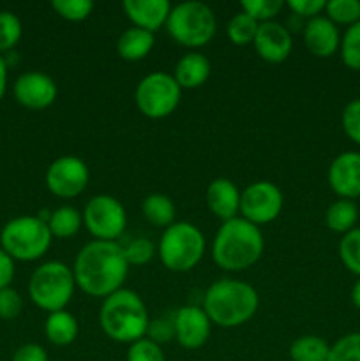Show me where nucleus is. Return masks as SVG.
Segmentation results:
<instances>
[{"instance_id":"nucleus-1","label":"nucleus","mask_w":360,"mask_h":361,"mask_svg":"<svg viewBox=\"0 0 360 361\" xmlns=\"http://www.w3.org/2000/svg\"><path fill=\"white\" fill-rule=\"evenodd\" d=\"M127 264L124 247L116 242L87 243L74 259L73 274L76 286L88 296L108 298L122 289L127 279Z\"/></svg>"},{"instance_id":"nucleus-2","label":"nucleus","mask_w":360,"mask_h":361,"mask_svg":"<svg viewBox=\"0 0 360 361\" xmlns=\"http://www.w3.org/2000/svg\"><path fill=\"white\" fill-rule=\"evenodd\" d=\"M263 250L261 229L244 217H235L219 228L212 243V259L226 271H242L256 264Z\"/></svg>"},{"instance_id":"nucleus-3","label":"nucleus","mask_w":360,"mask_h":361,"mask_svg":"<svg viewBox=\"0 0 360 361\" xmlns=\"http://www.w3.org/2000/svg\"><path fill=\"white\" fill-rule=\"evenodd\" d=\"M258 305L260 298L253 286L235 279H221L207 289L201 309L210 323L221 328H236L256 314Z\"/></svg>"},{"instance_id":"nucleus-4","label":"nucleus","mask_w":360,"mask_h":361,"mask_svg":"<svg viewBox=\"0 0 360 361\" xmlns=\"http://www.w3.org/2000/svg\"><path fill=\"white\" fill-rule=\"evenodd\" d=\"M99 323L112 341L131 345L145 338L150 319L140 295L122 288L104 298L99 312Z\"/></svg>"},{"instance_id":"nucleus-5","label":"nucleus","mask_w":360,"mask_h":361,"mask_svg":"<svg viewBox=\"0 0 360 361\" xmlns=\"http://www.w3.org/2000/svg\"><path fill=\"white\" fill-rule=\"evenodd\" d=\"M74 288L76 281L73 270L62 261H48L32 274L28 281V296L39 309L52 314L66 310L73 300Z\"/></svg>"},{"instance_id":"nucleus-6","label":"nucleus","mask_w":360,"mask_h":361,"mask_svg":"<svg viewBox=\"0 0 360 361\" xmlns=\"http://www.w3.org/2000/svg\"><path fill=\"white\" fill-rule=\"evenodd\" d=\"M48 222L34 215L11 219L0 231V247L14 261H35L48 252L52 245Z\"/></svg>"},{"instance_id":"nucleus-7","label":"nucleus","mask_w":360,"mask_h":361,"mask_svg":"<svg viewBox=\"0 0 360 361\" xmlns=\"http://www.w3.org/2000/svg\"><path fill=\"white\" fill-rule=\"evenodd\" d=\"M159 257L169 271H189L205 254V236L194 224L173 222L159 240Z\"/></svg>"},{"instance_id":"nucleus-8","label":"nucleus","mask_w":360,"mask_h":361,"mask_svg":"<svg viewBox=\"0 0 360 361\" xmlns=\"http://www.w3.org/2000/svg\"><path fill=\"white\" fill-rule=\"evenodd\" d=\"M166 28L179 44L187 48H201L212 41L217 21L214 11L207 4L191 0L172 7Z\"/></svg>"},{"instance_id":"nucleus-9","label":"nucleus","mask_w":360,"mask_h":361,"mask_svg":"<svg viewBox=\"0 0 360 361\" xmlns=\"http://www.w3.org/2000/svg\"><path fill=\"white\" fill-rule=\"evenodd\" d=\"M182 88L175 81L173 74L157 71L150 73L138 83L134 92V101L138 109L147 118L161 120L172 115L180 104Z\"/></svg>"},{"instance_id":"nucleus-10","label":"nucleus","mask_w":360,"mask_h":361,"mask_svg":"<svg viewBox=\"0 0 360 361\" xmlns=\"http://www.w3.org/2000/svg\"><path fill=\"white\" fill-rule=\"evenodd\" d=\"M83 224L95 240L115 242L127 226L126 208L116 197L99 194L92 197L83 210Z\"/></svg>"},{"instance_id":"nucleus-11","label":"nucleus","mask_w":360,"mask_h":361,"mask_svg":"<svg viewBox=\"0 0 360 361\" xmlns=\"http://www.w3.org/2000/svg\"><path fill=\"white\" fill-rule=\"evenodd\" d=\"M282 197L281 189L275 183L260 180L242 190L240 196V214L246 221L253 222L260 228L261 224L275 221L282 210Z\"/></svg>"},{"instance_id":"nucleus-12","label":"nucleus","mask_w":360,"mask_h":361,"mask_svg":"<svg viewBox=\"0 0 360 361\" xmlns=\"http://www.w3.org/2000/svg\"><path fill=\"white\" fill-rule=\"evenodd\" d=\"M88 180V166L76 155H62L55 159L46 171V187L60 200L80 196L87 189Z\"/></svg>"},{"instance_id":"nucleus-13","label":"nucleus","mask_w":360,"mask_h":361,"mask_svg":"<svg viewBox=\"0 0 360 361\" xmlns=\"http://www.w3.org/2000/svg\"><path fill=\"white\" fill-rule=\"evenodd\" d=\"M13 94L23 108L46 109L55 102L59 90L52 76L39 71H30L18 76L13 85Z\"/></svg>"},{"instance_id":"nucleus-14","label":"nucleus","mask_w":360,"mask_h":361,"mask_svg":"<svg viewBox=\"0 0 360 361\" xmlns=\"http://www.w3.org/2000/svg\"><path fill=\"white\" fill-rule=\"evenodd\" d=\"M175 341L186 349H200L207 344L210 337L212 323L201 307H180L173 314Z\"/></svg>"},{"instance_id":"nucleus-15","label":"nucleus","mask_w":360,"mask_h":361,"mask_svg":"<svg viewBox=\"0 0 360 361\" xmlns=\"http://www.w3.org/2000/svg\"><path fill=\"white\" fill-rule=\"evenodd\" d=\"M328 185L341 200L360 196V152H342L328 166Z\"/></svg>"},{"instance_id":"nucleus-16","label":"nucleus","mask_w":360,"mask_h":361,"mask_svg":"<svg viewBox=\"0 0 360 361\" xmlns=\"http://www.w3.org/2000/svg\"><path fill=\"white\" fill-rule=\"evenodd\" d=\"M253 44L258 56L268 63L284 62L293 49L292 34L284 25L277 23V21L260 23Z\"/></svg>"},{"instance_id":"nucleus-17","label":"nucleus","mask_w":360,"mask_h":361,"mask_svg":"<svg viewBox=\"0 0 360 361\" xmlns=\"http://www.w3.org/2000/svg\"><path fill=\"white\" fill-rule=\"evenodd\" d=\"M304 44L314 56L328 59L341 46L337 25L328 20L327 16L311 18L304 28Z\"/></svg>"},{"instance_id":"nucleus-18","label":"nucleus","mask_w":360,"mask_h":361,"mask_svg":"<svg viewBox=\"0 0 360 361\" xmlns=\"http://www.w3.org/2000/svg\"><path fill=\"white\" fill-rule=\"evenodd\" d=\"M122 9L134 27L154 34L168 21L172 4L168 0H124Z\"/></svg>"},{"instance_id":"nucleus-19","label":"nucleus","mask_w":360,"mask_h":361,"mask_svg":"<svg viewBox=\"0 0 360 361\" xmlns=\"http://www.w3.org/2000/svg\"><path fill=\"white\" fill-rule=\"evenodd\" d=\"M240 196L239 187L228 178L212 180L207 189V207L222 222L239 217Z\"/></svg>"},{"instance_id":"nucleus-20","label":"nucleus","mask_w":360,"mask_h":361,"mask_svg":"<svg viewBox=\"0 0 360 361\" xmlns=\"http://www.w3.org/2000/svg\"><path fill=\"white\" fill-rule=\"evenodd\" d=\"M210 71L212 67L207 56L201 55V53L191 51L176 62L173 78H175L180 88L191 90V88H198L205 85V81L210 76Z\"/></svg>"},{"instance_id":"nucleus-21","label":"nucleus","mask_w":360,"mask_h":361,"mask_svg":"<svg viewBox=\"0 0 360 361\" xmlns=\"http://www.w3.org/2000/svg\"><path fill=\"white\" fill-rule=\"evenodd\" d=\"M154 44L155 37L152 32L131 27L120 34L119 41H116V53H119L120 59L127 60V62H138L152 51Z\"/></svg>"},{"instance_id":"nucleus-22","label":"nucleus","mask_w":360,"mask_h":361,"mask_svg":"<svg viewBox=\"0 0 360 361\" xmlns=\"http://www.w3.org/2000/svg\"><path fill=\"white\" fill-rule=\"evenodd\" d=\"M44 334L52 344L64 348V345H69L76 341L80 326H78V321L73 314L67 312V310H59V312L48 314Z\"/></svg>"},{"instance_id":"nucleus-23","label":"nucleus","mask_w":360,"mask_h":361,"mask_svg":"<svg viewBox=\"0 0 360 361\" xmlns=\"http://www.w3.org/2000/svg\"><path fill=\"white\" fill-rule=\"evenodd\" d=\"M143 217L157 228H169L175 222V204L169 196L162 192H152L141 203Z\"/></svg>"},{"instance_id":"nucleus-24","label":"nucleus","mask_w":360,"mask_h":361,"mask_svg":"<svg viewBox=\"0 0 360 361\" xmlns=\"http://www.w3.org/2000/svg\"><path fill=\"white\" fill-rule=\"evenodd\" d=\"M356 219H359V208L352 200L334 201L325 212L327 228L334 233H341V235L355 229Z\"/></svg>"},{"instance_id":"nucleus-25","label":"nucleus","mask_w":360,"mask_h":361,"mask_svg":"<svg viewBox=\"0 0 360 361\" xmlns=\"http://www.w3.org/2000/svg\"><path fill=\"white\" fill-rule=\"evenodd\" d=\"M330 345L318 335H302L289 345L292 361H327Z\"/></svg>"},{"instance_id":"nucleus-26","label":"nucleus","mask_w":360,"mask_h":361,"mask_svg":"<svg viewBox=\"0 0 360 361\" xmlns=\"http://www.w3.org/2000/svg\"><path fill=\"white\" fill-rule=\"evenodd\" d=\"M83 222V215L74 207H60L49 214L48 228L55 238H71L76 235Z\"/></svg>"},{"instance_id":"nucleus-27","label":"nucleus","mask_w":360,"mask_h":361,"mask_svg":"<svg viewBox=\"0 0 360 361\" xmlns=\"http://www.w3.org/2000/svg\"><path fill=\"white\" fill-rule=\"evenodd\" d=\"M258 27H260V23L256 20H253L249 14L240 11V13H236L228 21V25H226V34H228V39L235 46H247L251 42H254Z\"/></svg>"},{"instance_id":"nucleus-28","label":"nucleus","mask_w":360,"mask_h":361,"mask_svg":"<svg viewBox=\"0 0 360 361\" xmlns=\"http://www.w3.org/2000/svg\"><path fill=\"white\" fill-rule=\"evenodd\" d=\"M325 13L335 25H348L360 21V0H330L325 6Z\"/></svg>"},{"instance_id":"nucleus-29","label":"nucleus","mask_w":360,"mask_h":361,"mask_svg":"<svg viewBox=\"0 0 360 361\" xmlns=\"http://www.w3.org/2000/svg\"><path fill=\"white\" fill-rule=\"evenodd\" d=\"M339 257L352 274L360 277V228L342 235L339 242Z\"/></svg>"},{"instance_id":"nucleus-30","label":"nucleus","mask_w":360,"mask_h":361,"mask_svg":"<svg viewBox=\"0 0 360 361\" xmlns=\"http://www.w3.org/2000/svg\"><path fill=\"white\" fill-rule=\"evenodd\" d=\"M341 60L346 67L360 71V21L348 27L341 39Z\"/></svg>"},{"instance_id":"nucleus-31","label":"nucleus","mask_w":360,"mask_h":361,"mask_svg":"<svg viewBox=\"0 0 360 361\" xmlns=\"http://www.w3.org/2000/svg\"><path fill=\"white\" fill-rule=\"evenodd\" d=\"M23 27L20 18L11 11H0V53L9 51L20 42Z\"/></svg>"},{"instance_id":"nucleus-32","label":"nucleus","mask_w":360,"mask_h":361,"mask_svg":"<svg viewBox=\"0 0 360 361\" xmlns=\"http://www.w3.org/2000/svg\"><path fill=\"white\" fill-rule=\"evenodd\" d=\"M52 9L62 20L78 23L90 16L94 11V2L92 0H53Z\"/></svg>"},{"instance_id":"nucleus-33","label":"nucleus","mask_w":360,"mask_h":361,"mask_svg":"<svg viewBox=\"0 0 360 361\" xmlns=\"http://www.w3.org/2000/svg\"><path fill=\"white\" fill-rule=\"evenodd\" d=\"M240 7L258 23H265V21H274V18L284 7V2L281 0H244Z\"/></svg>"},{"instance_id":"nucleus-34","label":"nucleus","mask_w":360,"mask_h":361,"mask_svg":"<svg viewBox=\"0 0 360 361\" xmlns=\"http://www.w3.org/2000/svg\"><path fill=\"white\" fill-rule=\"evenodd\" d=\"M327 361H360V331L344 335L330 345Z\"/></svg>"},{"instance_id":"nucleus-35","label":"nucleus","mask_w":360,"mask_h":361,"mask_svg":"<svg viewBox=\"0 0 360 361\" xmlns=\"http://www.w3.org/2000/svg\"><path fill=\"white\" fill-rule=\"evenodd\" d=\"M127 361H166V356L161 345L150 338H140L129 345Z\"/></svg>"},{"instance_id":"nucleus-36","label":"nucleus","mask_w":360,"mask_h":361,"mask_svg":"<svg viewBox=\"0 0 360 361\" xmlns=\"http://www.w3.org/2000/svg\"><path fill=\"white\" fill-rule=\"evenodd\" d=\"M124 254L129 267H141L154 257L155 247L148 238H136L124 247Z\"/></svg>"},{"instance_id":"nucleus-37","label":"nucleus","mask_w":360,"mask_h":361,"mask_svg":"<svg viewBox=\"0 0 360 361\" xmlns=\"http://www.w3.org/2000/svg\"><path fill=\"white\" fill-rule=\"evenodd\" d=\"M342 130L353 143L360 145V99H353L344 106L341 115Z\"/></svg>"},{"instance_id":"nucleus-38","label":"nucleus","mask_w":360,"mask_h":361,"mask_svg":"<svg viewBox=\"0 0 360 361\" xmlns=\"http://www.w3.org/2000/svg\"><path fill=\"white\" fill-rule=\"evenodd\" d=\"M23 309L21 295L14 288L0 289V319H14Z\"/></svg>"},{"instance_id":"nucleus-39","label":"nucleus","mask_w":360,"mask_h":361,"mask_svg":"<svg viewBox=\"0 0 360 361\" xmlns=\"http://www.w3.org/2000/svg\"><path fill=\"white\" fill-rule=\"evenodd\" d=\"M147 338H150L152 342L161 345L162 342H169L175 338V326H173V317L166 319V317H157V319L150 321L148 323L147 330Z\"/></svg>"},{"instance_id":"nucleus-40","label":"nucleus","mask_w":360,"mask_h":361,"mask_svg":"<svg viewBox=\"0 0 360 361\" xmlns=\"http://www.w3.org/2000/svg\"><path fill=\"white\" fill-rule=\"evenodd\" d=\"M286 6L293 11L295 14L302 18H316L320 16L321 11H325L327 2L325 0H288Z\"/></svg>"},{"instance_id":"nucleus-41","label":"nucleus","mask_w":360,"mask_h":361,"mask_svg":"<svg viewBox=\"0 0 360 361\" xmlns=\"http://www.w3.org/2000/svg\"><path fill=\"white\" fill-rule=\"evenodd\" d=\"M11 361H48V353L39 344H25L16 349Z\"/></svg>"},{"instance_id":"nucleus-42","label":"nucleus","mask_w":360,"mask_h":361,"mask_svg":"<svg viewBox=\"0 0 360 361\" xmlns=\"http://www.w3.org/2000/svg\"><path fill=\"white\" fill-rule=\"evenodd\" d=\"M14 259L0 247V289L9 288L14 279Z\"/></svg>"},{"instance_id":"nucleus-43","label":"nucleus","mask_w":360,"mask_h":361,"mask_svg":"<svg viewBox=\"0 0 360 361\" xmlns=\"http://www.w3.org/2000/svg\"><path fill=\"white\" fill-rule=\"evenodd\" d=\"M7 90V63L4 56L0 55V101L4 99Z\"/></svg>"},{"instance_id":"nucleus-44","label":"nucleus","mask_w":360,"mask_h":361,"mask_svg":"<svg viewBox=\"0 0 360 361\" xmlns=\"http://www.w3.org/2000/svg\"><path fill=\"white\" fill-rule=\"evenodd\" d=\"M352 302H353V305L360 310V279L355 282V286L352 288Z\"/></svg>"}]
</instances>
